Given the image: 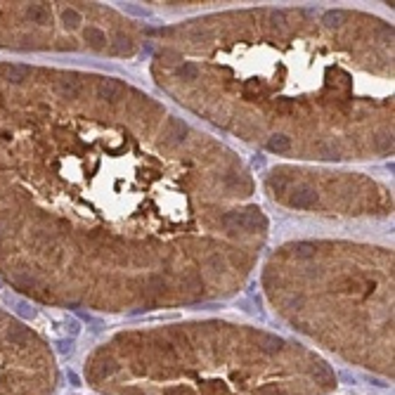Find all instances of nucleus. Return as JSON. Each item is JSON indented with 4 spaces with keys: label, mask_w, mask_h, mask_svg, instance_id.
I'll list each match as a JSON object with an SVG mask.
<instances>
[{
    "label": "nucleus",
    "mask_w": 395,
    "mask_h": 395,
    "mask_svg": "<svg viewBox=\"0 0 395 395\" xmlns=\"http://www.w3.org/2000/svg\"><path fill=\"white\" fill-rule=\"evenodd\" d=\"M123 93H126V85L121 81H100L97 85V97L100 100H109V102H116V100H121Z\"/></svg>",
    "instance_id": "nucleus-2"
},
{
    "label": "nucleus",
    "mask_w": 395,
    "mask_h": 395,
    "mask_svg": "<svg viewBox=\"0 0 395 395\" xmlns=\"http://www.w3.org/2000/svg\"><path fill=\"white\" fill-rule=\"evenodd\" d=\"M315 201H317V192L310 185H296L291 190V197H289V204L293 208H313Z\"/></svg>",
    "instance_id": "nucleus-1"
},
{
    "label": "nucleus",
    "mask_w": 395,
    "mask_h": 395,
    "mask_svg": "<svg viewBox=\"0 0 395 395\" xmlns=\"http://www.w3.org/2000/svg\"><path fill=\"white\" fill-rule=\"evenodd\" d=\"M313 376L322 386H334V372L327 367V364H315L313 367Z\"/></svg>",
    "instance_id": "nucleus-6"
},
{
    "label": "nucleus",
    "mask_w": 395,
    "mask_h": 395,
    "mask_svg": "<svg viewBox=\"0 0 395 395\" xmlns=\"http://www.w3.org/2000/svg\"><path fill=\"white\" fill-rule=\"evenodd\" d=\"M293 256H296V258H310V256H315V246L300 241V244L293 246Z\"/></svg>",
    "instance_id": "nucleus-9"
},
{
    "label": "nucleus",
    "mask_w": 395,
    "mask_h": 395,
    "mask_svg": "<svg viewBox=\"0 0 395 395\" xmlns=\"http://www.w3.org/2000/svg\"><path fill=\"white\" fill-rule=\"evenodd\" d=\"M177 76H180L183 81H194L199 76V67L194 62H183V67L177 69Z\"/></svg>",
    "instance_id": "nucleus-8"
},
{
    "label": "nucleus",
    "mask_w": 395,
    "mask_h": 395,
    "mask_svg": "<svg viewBox=\"0 0 395 395\" xmlns=\"http://www.w3.org/2000/svg\"><path fill=\"white\" fill-rule=\"evenodd\" d=\"M343 19H348V14L346 12H339V10H336V12H327V14H324V21H327L329 26H339Z\"/></svg>",
    "instance_id": "nucleus-10"
},
{
    "label": "nucleus",
    "mask_w": 395,
    "mask_h": 395,
    "mask_svg": "<svg viewBox=\"0 0 395 395\" xmlns=\"http://www.w3.org/2000/svg\"><path fill=\"white\" fill-rule=\"evenodd\" d=\"M270 395H282V393H277V390H272V393H270Z\"/></svg>",
    "instance_id": "nucleus-11"
},
{
    "label": "nucleus",
    "mask_w": 395,
    "mask_h": 395,
    "mask_svg": "<svg viewBox=\"0 0 395 395\" xmlns=\"http://www.w3.org/2000/svg\"><path fill=\"white\" fill-rule=\"evenodd\" d=\"M267 149L270 151H277V154H284V151L291 149V140L284 135H272L267 140Z\"/></svg>",
    "instance_id": "nucleus-7"
},
{
    "label": "nucleus",
    "mask_w": 395,
    "mask_h": 395,
    "mask_svg": "<svg viewBox=\"0 0 395 395\" xmlns=\"http://www.w3.org/2000/svg\"><path fill=\"white\" fill-rule=\"evenodd\" d=\"M85 41H88L93 48H104V45H107V34L97 26H88V31H85Z\"/></svg>",
    "instance_id": "nucleus-5"
},
{
    "label": "nucleus",
    "mask_w": 395,
    "mask_h": 395,
    "mask_svg": "<svg viewBox=\"0 0 395 395\" xmlns=\"http://www.w3.org/2000/svg\"><path fill=\"white\" fill-rule=\"evenodd\" d=\"M185 133H187V126H185L183 121H177V118H170L168 126H166L164 137H166V142L175 144V142H180V140L185 137Z\"/></svg>",
    "instance_id": "nucleus-3"
},
{
    "label": "nucleus",
    "mask_w": 395,
    "mask_h": 395,
    "mask_svg": "<svg viewBox=\"0 0 395 395\" xmlns=\"http://www.w3.org/2000/svg\"><path fill=\"white\" fill-rule=\"evenodd\" d=\"M258 346L260 350H265V353H277V350H282V343L277 336H270V334H258Z\"/></svg>",
    "instance_id": "nucleus-4"
}]
</instances>
